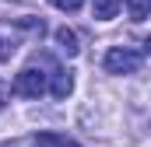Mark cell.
<instances>
[{"instance_id":"cell-11","label":"cell","mask_w":151,"mask_h":147,"mask_svg":"<svg viewBox=\"0 0 151 147\" xmlns=\"http://www.w3.org/2000/svg\"><path fill=\"white\" fill-rule=\"evenodd\" d=\"M144 49H148V53H151V35H148V39H144Z\"/></svg>"},{"instance_id":"cell-5","label":"cell","mask_w":151,"mask_h":147,"mask_svg":"<svg viewBox=\"0 0 151 147\" xmlns=\"http://www.w3.org/2000/svg\"><path fill=\"white\" fill-rule=\"evenodd\" d=\"M123 7V0H91V14L99 18V21H109L116 18V11Z\"/></svg>"},{"instance_id":"cell-7","label":"cell","mask_w":151,"mask_h":147,"mask_svg":"<svg viewBox=\"0 0 151 147\" xmlns=\"http://www.w3.org/2000/svg\"><path fill=\"white\" fill-rule=\"evenodd\" d=\"M35 144H49V147H77L70 137H53V133H42V137H35Z\"/></svg>"},{"instance_id":"cell-8","label":"cell","mask_w":151,"mask_h":147,"mask_svg":"<svg viewBox=\"0 0 151 147\" xmlns=\"http://www.w3.org/2000/svg\"><path fill=\"white\" fill-rule=\"evenodd\" d=\"M14 49H18V46H14V39H0V63H4V60H11V56H14Z\"/></svg>"},{"instance_id":"cell-6","label":"cell","mask_w":151,"mask_h":147,"mask_svg":"<svg viewBox=\"0 0 151 147\" xmlns=\"http://www.w3.org/2000/svg\"><path fill=\"white\" fill-rule=\"evenodd\" d=\"M127 14L130 21H144L151 14V0H127Z\"/></svg>"},{"instance_id":"cell-4","label":"cell","mask_w":151,"mask_h":147,"mask_svg":"<svg viewBox=\"0 0 151 147\" xmlns=\"http://www.w3.org/2000/svg\"><path fill=\"white\" fill-rule=\"evenodd\" d=\"M53 39H56V49H60L63 56H77V53H81L74 28H67V25H63V28H56V32H53Z\"/></svg>"},{"instance_id":"cell-3","label":"cell","mask_w":151,"mask_h":147,"mask_svg":"<svg viewBox=\"0 0 151 147\" xmlns=\"http://www.w3.org/2000/svg\"><path fill=\"white\" fill-rule=\"evenodd\" d=\"M53 77V84H49V91H53V98H67L70 91H74V77H70V70H63V67H56V70L49 74Z\"/></svg>"},{"instance_id":"cell-9","label":"cell","mask_w":151,"mask_h":147,"mask_svg":"<svg viewBox=\"0 0 151 147\" xmlns=\"http://www.w3.org/2000/svg\"><path fill=\"white\" fill-rule=\"evenodd\" d=\"M53 7H60V11H81L84 7V0H49Z\"/></svg>"},{"instance_id":"cell-1","label":"cell","mask_w":151,"mask_h":147,"mask_svg":"<svg viewBox=\"0 0 151 147\" xmlns=\"http://www.w3.org/2000/svg\"><path fill=\"white\" fill-rule=\"evenodd\" d=\"M141 63H144V56L137 49H130V46H113L106 53V60H102L106 74H137Z\"/></svg>"},{"instance_id":"cell-10","label":"cell","mask_w":151,"mask_h":147,"mask_svg":"<svg viewBox=\"0 0 151 147\" xmlns=\"http://www.w3.org/2000/svg\"><path fill=\"white\" fill-rule=\"evenodd\" d=\"M7 102H11V88H7V84L0 81V112L7 109Z\"/></svg>"},{"instance_id":"cell-2","label":"cell","mask_w":151,"mask_h":147,"mask_svg":"<svg viewBox=\"0 0 151 147\" xmlns=\"http://www.w3.org/2000/svg\"><path fill=\"white\" fill-rule=\"evenodd\" d=\"M14 95H21V98H39V95H46V74L35 70V67H25V70L14 77Z\"/></svg>"}]
</instances>
